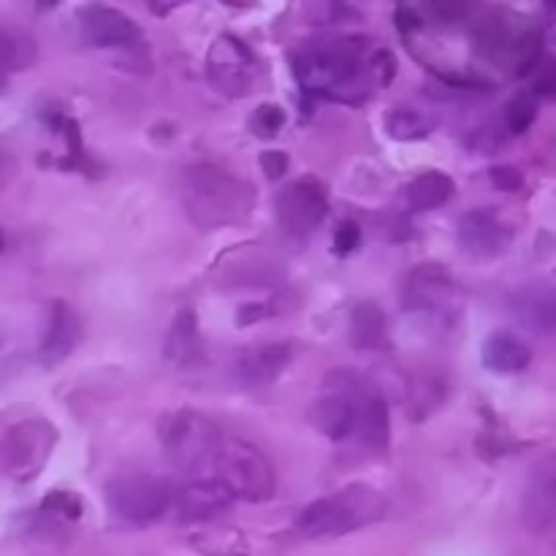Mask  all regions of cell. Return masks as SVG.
Instances as JSON below:
<instances>
[{
	"mask_svg": "<svg viewBox=\"0 0 556 556\" xmlns=\"http://www.w3.org/2000/svg\"><path fill=\"white\" fill-rule=\"evenodd\" d=\"M293 74L309 96L340 103H362L375 87L396 74L394 54L362 36H331L307 41L293 52Z\"/></svg>",
	"mask_w": 556,
	"mask_h": 556,
	"instance_id": "cell-1",
	"label": "cell"
},
{
	"mask_svg": "<svg viewBox=\"0 0 556 556\" xmlns=\"http://www.w3.org/2000/svg\"><path fill=\"white\" fill-rule=\"evenodd\" d=\"M182 204L195 226L215 231L248 220L255 206V188L226 168L199 163L182 174Z\"/></svg>",
	"mask_w": 556,
	"mask_h": 556,
	"instance_id": "cell-2",
	"label": "cell"
},
{
	"mask_svg": "<svg viewBox=\"0 0 556 556\" xmlns=\"http://www.w3.org/2000/svg\"><path fill=\"white\" fill-rule=\"evenodd\" d=\"M386 514H389V500L378 489L367 483H351L340 492L309 503L296 516V532L309 541H326V538H340L378 525L380 519H386Z\"/></svg>",
	"mask_w": 556,
	"mask_h": 556,
	"instance_id": "cell-3",
	"label": "cell"
},
{
	"mask_svg": "<svg viewBox=\"0 0 556 556\" xmlns=\"http://www.w3.org/2000/svg\"><path fill=\"white\" fill-rule=\"evenodd\" d=\"M157 440L177 470L195 472L212 465L223 445V432L206 413L177 407L157 418Z\"/></svg>",
	"mask_w": 556,
	"mask_h": 556,
	"instance_id": "cell-4",
	"label": "cell"
},
{
	"mask_svg": "<svg viewBox=\"0 0 556 556\" xmlns=\"http://www.w3.org/2000/svg\"><path fill=\"white\" fill-rule=\"evenodd\" d=\"M217 481L233 494V500L244 503H266L275 494L277 476L264 451L244 440H228L215 456Z\"/></svg>",
	"mask_w": 556,
	"mask_h": 556,
	"instance_id": "cell-5",
	"label": "cell"
},
{
	"mask_svg": "<svg viewBox=\"0 0 556 556\" xmlns=\"http://www.w3.org/2000/svg\"><path fill=\"white\" fill-rule=\"evenodd\" d=\"M58 445V429L47 418L14 424L0 440V470L14 483H30L43 472Z\"/></svg>",
	"mask_w": 556,
	"mask_h": 556,
	"instance_id": "cell-6",
	"label": "cell"
},
{
	"mask_svg": "<svg viewBox=\"0 0 556 556\" xmlns=\"http://www.w3.org/2000/svg\"><path fill=\"white\" fill-rule=\"evenodd\" d=\"M106 503L117 519L136 527H147L166 516V510L174 503V494L163 478L130 472V476H119L109 483Z\"/></svg>",
	"mask_w": 556,
	"mask_h": 556,
	"instance_id": "cell-7",
	"label": "cell"
},
{
	"mask_svg": "<svg viewBox=\"0 0 556 556\" xmlns=\"http://www.w3.org/2000/svg\"><path fill=\"white\" fill-rule=\"evenodd\" d=\"M402 307L429 320H454L462 307V288L445 266L421 264L405 277Z\"/></svg>",
	"mask_w": 556,
	"mask_h": 556,
	"instance_id": "cell-8",
	"label": "cell"
},
{
	"mask_svg": "<svg viewBox=\"0 0 556 556\" xmlns=\"http://www.w3.org/2000/svg\"><path fill=\"white\" fill-rule=\"evenodd\" d=\"M364 389H367V383L358 375L348 372V369L331 372L326 378L324 394L313 407L315 429L334 443L353 438L356 434L358 400H362Z\"/></svg>",
	"mask_w": 556,
	"mask_h": 556,
	"instance_id": "cell-9",
	"label": "cell"
},
{
	"mask_svg": "<svg viewBox=\"0 0 556 556\" xmlns=\"http://www.w3.org/2000/svg\"><path fill=\"white\" fill-rule=\"evenodd\" d=\"M277 223L293 239H304L324 226L329 215V195L315 177H302L286 185L277 195Z\"/></svg>",
	"mask_w": 556,
	"mask_h": 556,
	"instance_id": "cell-10",
	"label": "cell"
},
{
	"mask_svg": "<svg viewBox=\"0 0 556 556\" xmlns=\"http://www.w3.org/2000/svg\"><path fill=\"white\" fill-rule=\"evenodd\" d=\"M206 76L228 98H244L255 81V58L237 36H217L206 52Z\"/></svg>",
	"mask_w": 556,
	"mask_h": 556,
	"instance_id": "cell-11",
	"label": "cell"
},
{
	"mask_svg": "<svg viewBox=\"0 0 556 556\" xmlns=\"http://www.w3.org/2000/svg\"><path fill=\"white\" fill-rule=\"evenodd\" d=\"M521 521L535 535L556 530V451L535 462L521 492Z\"/></svg>",
	"mask_w": 556,
	"mask_h": 556,
	"instance_id": "cell-12",
	"label": "cell"
},
{
	"mask_svg": "<svg viewBox=\"0 0 556 556\" xmlns=\"http://www.w3.org/2000/svg\"><path fill=\"white\" fill-rule=\"evenodd\" d=\"M79 30L96 49H130L141 41V30L128 14L103 3H90L79 11Z\"/></svg>",
	"mask_w": 556,
	"mask_h": 556,
	"instance_id": "cell-13",
	"label": "cell"
},
{
	"mask_svg": "<svg viewBox=\"0 0 556 556\" xmlns=\"http://www.w3.org/2000/svg\"><path fill=\"white\" fill-rule=\"evenodd\" d=\"M81 340V318L68 302H52L47 318V331L38 345V362L47 369L63 364L76 351Z\"/></svg>",
	"mask_w": 556,
	"mask_h": 556,
	"instance_id": "cell-14",
	"label": "cell"
},
{
	"mask_svg": "<svg viewBox=\"0 0 556 556\" xmlns=\"http://www.w3.org/2000/svg\"><path fill=\"white\" fill-rule=\"evenodd\" d=\"M459 244L472 258H494L510 244V228L494 210H472L459 220Z\"/></svg>",
	"mask_w": 556,
	"mask_h": 556,
	"instance_id": "cell-15",
	"label": "cell"
},
{
	"mask_svg": "<svg viewBox=\"0 0 556 556\" xmlns=\"http://www.w3.org/2000/svg\"><path fill=\"white\" fill-rule=\"evenodd\" d=\"M291 356L293 348L288 342H261V345H250L233 362V375L248 389L269 386L271 380L280 378V372L288 367Z\"/></svg>",
	"mask_w": 556,
	"mask_h": 556,
	"instance_id": "cell-16",
	"label": "cell"
},
{
	"mask_svg": "<svg viewBox=\"0 0 556 556\" xmlns=\"http://www.w3.org/2000/svg\"><path fill=\"white\" fill-rule=\"evenodd\" d=\"M174 505L182 521H212L231 508L233 494L217 478H201L179 489Z\"/></svg>",
	"mask_w": 556,
	"mask_h": 556,
	"instance_id": "cell-17",
	"label": "cell"
},
{
	"mask_svg": "<svg viewBox=\"0 0 556 556\" xmlns=\"http://www.w3.org/2000/svg\"><path fill=\"white\" fill-rule=\"evenodd\" d=\"M510 313L538 337L556 334V293L552 288L527 286L510 296Z\"/></svg>",
	"mask_w": 556,
	"mask_h": 556,
	"instance_id": "cell-18",
	"label": "cell"
},
{
	"mask_svg": "<svg viewBox=\"0 0 556 556\" xmlns=\"http://www.w3.org/2000/svg\"><path fill=\"white\" fill-rule=\"evenodd\" d=\"M163 356L177 369H193L201 364L204 345H201L199 318H195L193 309H182L172 320V326L166 331V340H163Z\"/></svg>",
	"mask_w": 556,
	"mask_h": 556,
	"instance_id": "cell-19",
	"label": "cell"
},
{
	"mask_svg": "<svg viewBox=\"0 0 556 556\" xmlns=\"http://www.w3.org/2000/svg\"><path fill=\"white\" fill-rule=\"evenodd\" d=\"M356 438L369 451L380 454L389 448L391 443V413L383 396L375 389H364L362 400H358V418H356Z\"/></svg>",
	"mask_w": 556,
	"mask_h": 556,
	"instance_id": "cell-20",
	"label": "cell"
},
{
	"mask_svg": "<svg viewBox=\"0 0 556 556\" xmlns=\"http://www.w3.org/2000/svg\"><path fill=\"white\" fill-rule=\"evenodd\" d=\"M483 367L497 375L525 372L532 362V351L525 340H519L510 331H497L483 342Z\"/></svg>",
	"mask_w": 556,
	"mask_h": 556,
	"instance_id": "cell-21",
	"label": "cell"
},
{
	"mask_svg": "<svg viewBox=\"0 0 556 556\" xmlns=\"http://www.w3.org/2000/svg\"><path fill=\"white\" fill-rule=\"evenodd\" d=\"M445 396H448V383H445L443 375L432 372V369H421V372L407 380L405 407L413 421H427L429 416H434L443 407Z\"/></svg>",
	"mask_w": 556,
	"mask_h": 556,
	"instance_id": "cell-22",
	"label": "cell"
},
{
	"mask_svg": "<svg viewBox=\"0 0 556 556\" xmlns=\"http://www.w3.org/2000/svg\"><path fill=\"white\" fill-rule=\"evenodd\" d=\"M454 193H456L454 179H451L445 172L432 168V172L418 174V177L407 185L405 201L410 212H432V210H440L443 204H448Z\"/></svg>",
	"mask_w": 556,
	"mask_h": 556,
	"instance_id": "cell-23",
	"label": "cell"
},
{
	"mask_svg": "<svg viewBox=\"0 0 556 556\" xmlns=\"http://www.w3.org/2000/svg\"><path fill=\"white\" fill-rule=\"evenodd\" d=\"M36 60V41L25 30L0 25V87L9 81L16 71L30 68Z\"/></svg>",
	"mask_w": 556,
	"mask_h": 556,
	"instance_id": "cell-24",
	"label": "cell"
},
{
	"mask_svg": "<svg viewBox=\"0 0 556 556\" xmlns=\"http://www.w3.org/2000/svg\"><path fill=\"white\" fill-rule=\"evenodd\" d=\"M386 340V315L375 302H362L351 313V345L356 351H375Z\"/></svg>",
	"mask_w": 556,
	"mask_h": 556,
	"instance_id": "cell-25",
	"label": "cell"
},
{
	"mask_svg": "<svg viewBox=\"0 0 556 556\" xmlns=\"http://www.w3.org/2000/svg\"><path fill=\"white\" fill-rule=\"evenodd\" d=\"M195 548H199L204 556H248V541L239 530H231V527H212V530L199 532L193 535Z\"/></svg>",
	"mask_w": 556,
	"mask_h": 556,
	"instance_id": "cell-26",
	"label": "cell"
},
{
	"mask_svg": "<svg viewBox=\"0 0 556 556\" xmlns=\"http://www.w3.org/2000/svg\"><path fill=\"white\" fill-rule=\"evenodd\" d=\"M432 128H434L432 119H429L427 114L418 112V109H410V106H396L394 112L386 117V130L400 141L424 139V136L432 134Z\"/></svg>",
	"mask_w": 556,
	"mask_h": 556,
	"instance_id": "cell-27",
	"label": "cell"
},
{
	"mask_svg": "<svg viewBox=\"0 0 556 556\" xmlns=\"http://www.w3.org/2000/svg\"><path fill=\"white\" fill-rule=\"evenodd\" d=\"M538 119V101L532 92H521L514 101L505 106V128L514 136L527 134L532 128V123Z\"/></svg>",
	"mask_w": 556,
	"mask_h": 556,
	"instance_id": "cell-28",
	"label": "cell"
},
{
	"mask_svg": "<svg viewBox=\"0 0 556 556\" xmlns=\"http://www.w3.org/2000/svg\"><path fill=\"white\" fill-rule=\"evenodd\" d=\"M282 125H286V112L277 103H261L253 117H250V130L258 139H275L282 130Z\"/></svg>",
	"mask_w": 556,
	"mask_h": 556,
	"instance_id": "cell-29",
	"label": "cell"
},
{
	"mask_svg": "<svg viewBox=\"0 0 556 556\" xmlns=\"http://www.w3.org/2000/svg\"><path fill=\"white\" fill-rule=\"evenodd\" d=\"M81 510H85L81 508V500L71 492H49L41 505V514L52 516V519L58 521L81 519Z\"/></svg>",
	"mask_w": 556,
	"mask_h": 556,
	"instance_id": "cell-30",
	"label": "cell"
},
{
	"mask_svg": "<svg viewBox=\"0 0 556 556\" xmlns=\"http://www.w3.org/2000/svg\"><path fill=\"white\" fill-rule=\"evenodd\" d=\"M25 362V351H22L20 340L9 334H0V386L9 383Z\"/></svg>",
	"mask_w": 556,
	"mask_h": 556,
	"instance_id": "cell-31",
	"label": "cell"
},
{
	"mask_svg": "<svg viewBox=\"0 0 556 556\" xmlns=\"http://www.w3.org/2000/svg\"><path fill=\"white\" fill-rule=\"evenodd\" d=\"M358 242H362V228H358L356 223L345 220L337 226V233H334V253L337 255L353 253V250L358 248Z\"/></svg>",
	"mask_w": 556,
	"mask_h": 556,
	"instance_id": "cell-32",
	"label": "cell"
},
{
	"mask_svg": "<svg viewBox=\"0 0 556 556\" xmlns=\"http://www.w3.org/2000/svg\"><path fill=\"white\" fill-rule=\"evenodd\" d=\"M532 76H535V92H541V96H556V63L554 60H543V63L532 71Z\"/></svg>",
	"mask_w": 556,
	"mask_h": 556,
	"instance_id": "cell-33",
	"label": "cell"
},
{
	"mask_svg": "<svg viewBox=\"0 0 556 556\" xmlns=\"http://www.w3.org/2000/svg\"><path fill=\"white\" fill-rule=\"evenodd\" d=\"M261 168H264L266 179H271V182H275V179H280L282 174L288 172V155L280 150L264 152V155H261Z\"/></svg>",
	"mask_w": 556,
	"mask_h": 556,
	"instance_id": "cell-34",
	"label": "cell"
},
{
	"mask_svg": "<svg viewBox=\"0 0 556 556\" xmlns=\"http://www.w3.org/2000/svg\"><path fill=\"white\" fill-rule=\"evenodd\" d=\"M429 14L434 16L443 25H451V22H459L470 14V5H459V3H432L429 5Z\"/></svg>",
	"mask_w": 556,
	"mask_h": 556,
	"instance_id": "cell-35",
	"label": "cell"
},
{
	"mask_svg": "<svg viewBox=\"0 0 556 556\" xmlns=\"http://www.w3.org/2000/svg\"><path fill=\"white\" fill-rule=\"evenodd\" d=\"M492 182L497 185L500 190H519L525 179H521L519 168H514V166H497V168H492Z\"/></svg>",
	"mask_w": 556,
	"mask_h": 556,
	"instance_id": "cell-36",
	"label": "cell"
},
{
	"mask_svg": "<svg viewBox=\"0 0 556 556\" xmlns=\"http://www.w3.org/2000/svg\"><path fill=\"white\" fill-rule=\"evenodd\" d=\"M9 177H11V157H9V150L0 144V193H3V188L9 185Z\"/></svg>",
	"mask_w": 556,
	"mask_h": 556,
	"instance_id": "cell-37",
	"label": "cell"
},
{
	"mask_svg": "<svg viewBox=\"0 0 556 556\" xmlns=\"http://www.w3.org/2000/svg\"><path fill=\"white\" fill-rule=\"evenodd\" d=\"M5 250V233H3V228H0V253H3Z\"/></svg>",
	"mask_w": 556,
	"mask_h": 556,
	"instance_id": "cell-38",
	"label": "cell"
}]
</instances>
